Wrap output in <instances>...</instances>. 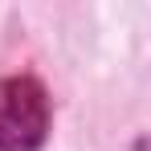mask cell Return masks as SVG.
<instances>
[{
  "label": "cell",
  "mask_w": 151,
  "mask_h": 151,
  "mask_svg": "<svg viewBox=\"0 0 151 151\" xmlns=\"http://www.w3.org/2000/svg\"><path fill=\"white\" fill-rule=\"evenodd\" d=\"M49 135V94L37 78L0 82V151H37Z\"/></svg>",
  "instance_id": "obj_1"
}]
</instances>
